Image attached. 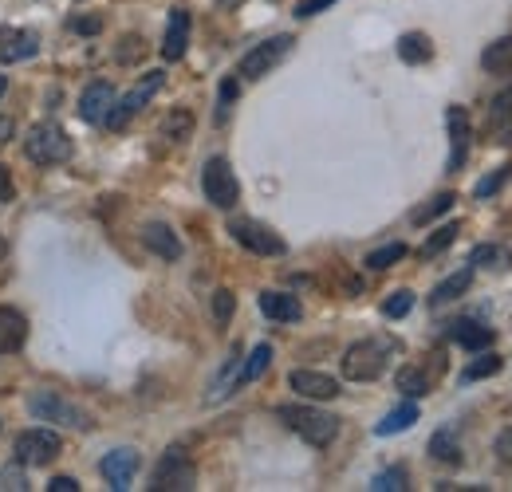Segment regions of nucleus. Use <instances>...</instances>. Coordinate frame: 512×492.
<instances>
[{"label": "nucleus", "instance_id": "f257e3e1", "mask_svg": "<svg viewBox=\"0 0 512 492\" xmlns=\"http://www.w3.org/2000/svg\"><path fill=\"white\" fill-rule=\"evenodd\" d=\"M276 418H280L292 433H300L308 445H316V449H327V445L335 441V433H339V418L323 414V410H316V406H300V402L280 406Z\"/></svg>", "mask_w": 512, "mask_h": 492}, {"label": "nucleus", "instance_id": "f03ea898", "mask_svg": "<svg viewBox=\"0 0 512 492\" xmlns=\"http://www.w3.org/2000/svg\"><path fill=\"white\" fill-rule=\"evenodd\" d=\"M390 343L386 339H359V343H351L347 351H343V378H351V382H375L379 374L386 370L390 363Z\"/></svg>", "mask_w": 512, "mask_h": 492}, {"label": "nucleus", "instance_id": "7ed1b4c3", "mask_svg": "<svg viewBox=\"0 0 512 492\" xmlns=\"http://www.w3.org/2000/svg\"><path fill=\"white\" fill-rule=\"evenodd\" d=\"M24 154H28V162H36V166H60V162L71 158V138H67V130H60L56 123H40L28 130Z\"/></svg>", "mask_w": 512, "mask_h": 492}, {"label": "nucleus", "instance_id": "20e7f679", "mask_svg": "<svg viewBox=\"0 0 512 492\" xmlns=\"http://www.w3.org/2000/svg\"><path fill=\"white\" fill-rule=\"evenodd\" d=\"M197 485V469H193L190 453L186 449H166L162 461L154 465V477H150V489L154 492H190Z\"/></svg>", "mask_w": 512, "mask_h": 492}, {"label": "nucleus", "instance_id": "39448f33", "mask_svg": "<svg viewBox=\"0 0 512 492\" xmlns=\"http://www.w3.org/2000/svg\"><path fill=\"white\" fill-rule=\"evenodd\" d=\"M201 189H205V201H213L217 209H233L241 201V182L229 166V158H209L205 170H201Z\"/></svg>", "mask_w": 512, "mask_h": 492}, {"label": "nucleus", "instance_id": "423d86ee", "mask_svg": "<svg viewBox=\"0 0 512 492\" xmlns=\"http://www.w3.org/2000/svg\"><path fill=\"white\" fill-rule=\"evenodd\" d=\"M229 233H233L237 245L256 252V256H284V252H288L284 237L272 233L264 221H253V217H233V221H229Z\"/></svg>", "mask_w": 512, "mask_h": 492}, {"label": "nucleus", "instance_id": "0eeeda50", "mask_svg": "<svg viewBox=\"0 0 512 492\" xmlns=\"http://www.w3.org/2000/svg\"><path fill=\"white\" fill-rule=\"evenodd\" d=\"M28 410H32V418H40V422H60V426H71V430H91V418H87L79 406L64 402L60 394H52V390H36V394L28 398Z\"/></svg>", "mask_w": 512, "mask_h": 492}, {"label": "nucleus", "instance_id": "6e6552de", "mask_svg": "<svg viewBox=\"0 0 512 492\" xmlns=\"http://www.w3.org/2000/svg\"><path fill=\"white\" fill-rule=\"evenodd\" d=\"M162 83H166V75H162V71H150V75H146L130 95H123L119 103H111V111H107V119H103V123L111 126V130H123V126H127L130 119H134V115H138V111H142V107L162 91Z\"/></svg>", "mask_w": 512, "mask_h": 492}, {"label": "nucleus", "instance_id": "1a4fd4ad", "mask_svg": "<svg viewBox=\"0 0 512 492\" xmlns=\"http://www.w3.org/2000/svg\"><path fill=\"white\" fill-rule=\"evenodd\" d=\"M60 449H64V441H60V433L52 430H28L16 437V461L20 465H48V461H56L60 457Z\"/></svg>", "mask_w": 512, "mask_h": 492}, {"label": "nucleus", "instance_id": "9d476101", "mask_svg": "<svg viewBox=\"0 0 512 492\" xmlns=\"http://www.w3.org/2000/svg\"><path fill=\"white\" fill-rule=\"evenodd\" d=\"M292 44H296L292 36H272V40L256 44L253 52L241 60V67H237V71H241V79H264V75H268L276 63L292 52Z\"/></svg>", "mask_w": 512, "mask_h": 492}, {"label": "nucleus", "instance_id": "9b49d317", "mask_svg": "<svg viewBox=\"0 0 512 492\" xmlns=\"http://www.w3.org/2000/svg\"><path fill=\"white\" fill-rule=\"evenodd\" d=\"M449 123V174H457L469 158V142H473V123H469V111L465 107H449L446 111Z\"/></svg>", "mask_w": 512, "mask_h": 492}, {"label": "nucleus", "instance_id": "f8f14e48", "mask_svg": "<svg viewBox=\"0 0 512 492\" xmlns=\"http://www.w3.org/2000/svg\"><path fill=\"white\" fill-rule=\"evenodd\" d=\"M288 386L300 398H308V402H331L339 394V382L331 374H320V370H292L288 374Z\"/></svg>", "mask_w": 512, "mask_h": 492}, {"label": "nucleus", "instance_id": "ddd939ff", "mask_svg": "<svg viewBox=\"0 0 512 492\" xmlns=\"http://www.w3.org/2000/svg\"><path fill=\"white\" fill-rule=\"evenodd\" d=\"M99 473L107 477V485L115 492L130 489V481H134V473H138V453H134V449H115V453H107L103 465H99Z\"/></svg>", "mask_w": 512, "mask_h": 492}, {"label": "nucleus", "instance_id": "4468645a", "mask_svg": "<svg viewBox=\"0 0 512 492\" xmlns=\"http://www.w3.org/2000/svg\"><path fill=\"white\" fill-rule=\"evenodd\" d=\"M111 103H115V87H111L107 79H95V83L83 91V99H79V119H83V123H103L107 111H111Z\"/></svg>", "mask_w": 512, "mask_h": 492}, {"label": "nucleus", "instance_id": "2eb2a0df", "mask_svg": "<svg viewBox=\"0 0 512 492\" xmlns=\"http://www.w3.org/2000/svg\"><path fill=\"white\" fill-rule=\"evenodd\" d=\"M449 339L461 343L465 351H485V347H493L497 331L485 327L481 319H457V323H449Z\"/></svg>", "mask_w": 512, "mask_h": 492}, {"label": "nucleus", "instance_id": "dca6fc26", "mask_svg": "<svg viewBox=\"0 0 512 492\" xmlns=\"http://www.w3.org/2000/svg\"><path fill=\"white\" fill-rule=\"evenodd\" d=\"M186 44H190V12L186 8H174L170 12V24H166V40H162V56L174 63L186 56Z\"/></svg>", "mask_w": 512, "mask_h": 492}, {"label": "nucleus", "instance_id": "f3484780", "mask_svg": "<svg viewBox=\"0 0 512 492\" xmlns=\"http://www.w3.org/2000/svg\"><path fill=\"white\" fill-rule=\"evenodd\" d=\"M40 52V40L36 32H12V28H0V60L16 63V60H32Z\"/></svg>", "mask_w": 512, "mask_h": 492}, {"label": "nucleus", "instance_id": "a211bd4d", "mask_svg": "<svg viewBox=\"0 0 512 492\" xmlns=\"http://www.w3.org/2000/svg\"><path fill=\"white\" fill-rule=\"evenodd\" d=\"M142 245L150 248L154 256H162V260H178V256H182L178 233H174L170 225H162V221H150V225L142 229Z\"/></svg>", "mask_w": 512, "mask_h": 492}, {"label": "nucleus", "instance_id": "6ab92c4d", "mask_svg": "<svg viewBox=\"0 0 512 492\" xmlns=\"http://www.w3.org/2000/svg\"><path fill=\"white\" fill-rule=\"evenodd\" d=\"M28 339V319L16 308H0V355L20 351Z\"/></svg>", "mask_w": 512, "mask_h": 492}, {"label": "nucleus", "instance_id": "aec40b11", "mask_svg": "<svg viewBox=\"0 0 512 492\" xmlns=\"http://www.w3.org/2000/svg\"><path fill=\"white\" fill-rule=\"evenodd\" d=\"M260 311L276 323H300V315H304L300 300L288 292H260Z\"/></svg>", "mask_w": 512, "mask_h": 492}, {"label": "nucleus", "instance_id": "412c9836", "mask_svg": "<svg viewBox=\"0 0 512 492\" xmlns=\"http://www.w3.org/2000/svg\"><path fill=\"white\" fill-rule=\"evenodd\" d=\"M469 288H473V268H461V272L446 276V280H442V284L430 292V304H434V308H442V304H453V300H461Z\"/></svg>", "mask_w": 512, "mask_h": 492}, {"label": "nucleus", "instance_id": "4be33fe9", "mask_svg": "<svg viewBox=\"0 0 512 492\" xmlns=\"http://www.w3.org/2000/svg\"><path fill=\"white\" fill-rule=\"evenodd\" d=\"M394 386L406 394V398H422V394H430V386H434V374L426 367H418V363H410V367H402L394 374Z\"/></svg>", "mask_w": 512, "mask_h": 492}, {"label": "nucleus", "instance_id": "5701e85b", "mask_svg": "<svg viewBox=\"0 0 512 492\" xmlns=\"http://www.w3.org/2000/svg\"><path fill=\"white\" fill-rule=\"evenodd\" d=\"M481 67H485L489 75H512V36L493 40V44L481 52Z\"/></svg>", "mask_w": 512, "mask_h": 492}, {"label": "nucleus", "instance_id": "b1692460", "mask_svg": "<svg viewBox=\"0 0 512 492\" xmlns=\"http://www.w3.org/2000/svg\"><path fill=\"white\" fill-rule=\"evenodd\" d=\"M430 56H434V44L426 32H406L398 40V60L402 63H430Z\"/></svg>", "mask_w": 512, "mask_h": 492}, {"label": "nucleus", "instance_id": "393cba45", "mask_svg": "<svg viewBox=\"0 0 512 492\" xmlns=\"http://www.w3.org/2000/svg\"><path fill=\"white\" fill-rule=\"evenodd\" d=\"M469 264L489 268V272H509V268H512V248H505V245H477V248H473V256H469Z\"/></svg>", "mask_w": 512, "mask_h": 492}, {"label": "nucleus", "instance_id": "a878e982", "mask_svg": "<svg viewBox=\"0 0 512 492\" xmlns=\"http://www.w3.org/2000/svg\"><path fill=\"white\" fill-rule=\"evenodd\" d=\"M414 422H418V406H414V402H402L398 410H390L383 422L375 426V433H379V437H394V433L410 430Z\"/></svg>", "mask_w": 512, "mask_h": 492}, {"label": "nucleus", "instance_id": "bb28decb", "mask_svg": "<svg viewBox=\"0 0 512 492\" xmlns=\"http://www.w3.org/2000/svg\"><path fill=\"white\" fill-rule=\"evenodd\" d=\"M430 453H434V461H442V465H461V445H457V430H438L430 437Z\"/></svg>", "mask_w": 512, "mask_h": 492}, {"label": "nucleus", "instance_id": "cd10ccee", "mask_svg": "<svg viewBox=\"0 0 512 492\" xmlns=\"http://www.w3.org/2000/svg\"><path fill=\"white\" fill-rule=\"evenodd\" d=\"M268 363H272V347L268 343H260V347H253V355L249 359H241V374H237V390L241 386H249V382H256L264 370H268Z\"/></svg>", "mask_w": 512, "mask_h": 492}, {"label": "nucleus", "instance_id": "c85d7f7f", "mask_svg": "<svg viewBox=\"0 0 512 492\" xmlns=\"http://www.w3.org/2000/svg\"><path fill=\"white\" fill-rule=\"evenodd\" d=\"M453 201H457V193H449V189H446V193H438V197H430L426 205H418V209L410 213V221H414V225L422 229V225H430V221H438L442 213H449V209H453Z\"/></svg>", "mask_w": 512, "mask_h": 492}, {"label": "nucleus", "instance_id": "c756f323", "mask_svg": "<svg viewBox=\"0 0 512 492\" xmlns=\"http://www.w3.org/2000/svg\"><path fill=\"white\" fill-rule=\"evenodd\" d=\"M497 370H505V359H501V355H493V351L485 347V355H481V359H473L469 367L461 370V382H481V378H489V374H497Z\"/></svg>", "mask_w": 512, "mask_h": 492}, {"label": "nucleus", "instance_id": "7c9ffc66", "mask_svg": "<svg viewBox=\"0 0 512 492\" xmlns=\"http://www.w3.org/2000/svg\"><path fill=\"white\" fill-rule=\"evenodd\" d=\"M162 134H166L170 142H186V138L193 134V115L186 111V107L170 111V119H166V126H162Z\"/></svg>", "mask_w": 512, "mask_h": 492}, {"label": "nucleus", "instance_id": "2f4dec72", "mask_svg": "<svg viewBox=\"0 0 512 492\" xmlns=\"http://www.w3.org/2000/svg\"><path fill=\"white\" fill-rule=\"evenodd\" d=\"M402 256H406V245H402V241H394V245L375 248V252H371V256H367L363 264H367L371 272H386V268H390V264H398Z\"/></svg>", "mask_w": 512, "mask_h": 492}, {"label": "nucleus", "instance_id": "473e14b6", "mask_svg": "<svg viewBox=\"0 0 512 492\" xmlns=\"http://www.w3.org/2000/svg\"><path fill=\"white\" fill-rule=\"evenodd\" d=\"M410 308H414V292L410 288H398V292H390L383 300L386 319H402V315H410Z\"/></svg>", "mask_w": 512, "mask_h": 492}, {"label": "nucleus", "instance_id": "72a5a7b5", "mask_svg": "<svg viewBox=\"0 0 512 492\" xmlns=\"http://www.w3.org/2000/svg\"><path fill=\"white\" fill-rule=\"evenodd\" d=\"M453 241H457V225L449 221V225H442V229H438V233H434V237L422 245V260H434V256H438V252H446Z\"/></svg>", "mask_w": 512, "mask_h": 492}, {"label": "nucleus", "instance_id": "f704fd0d", "mask_svg": "<svg viewBox=\"0 0 512 492\" xmlns=\"http://www.w3.org/2000/svg\"><path fill=\"white\" fill-rule=\"evenodd\" d=\"M371 489L375 492H402L406 489V469H398V465H394V469H383V473L371 481Z\"/></svg>", "mask_w": 512, "mask_h": 492}, {"label": "nucleus", "instance_id": "c9c22d12", "mask_svg": "<svg viewBox=\"0 0 512 492\" xmlns=\"http://www.w3.org/2000/svg\"><path fill=\"white\" fill-rule=\"evenodd\" d=\"M233 308H237L233 292H229V288H217V292H213V319H217V323L225 327V323L233 319Z\"/></svg>", "mask_w": 512, "mask_h": 492}, {"label": "nucleus", "instance_id": "e433bc0d", "mask_svg": "<svg viewBox=\"0 0 512 492\" xmlns=\"http://www.w3.org/2000/svg\"><path fill=\"white\" fill-rule=\"evenodd\" d=\"M142 56H146V40H142V36H123V44H119L115 60H119V63H138Z\"/></svg>", "mask_w": 512, "mask_h": 492}, {"label": "nucleus", "instance_id": "4c0bfd02", "mask_svg": "<svg viewBox=\"0 0 512 492\" xmlns=\"http://www.w3.org/2000/svg\"><path fill=\"white\" fill-rule=\"evenodd\" d=\"M509 174H512V166H501V170H493V174H489L485 182L477 185V197H493V193H497L501 185L509 182Z\"/></svg>", "mask_w": 512, "mask_h": 492}, {"label": "nucleus", "instance_id": "58836bf2", "mask_svg": "<svg viewBox=\"0 0 512 492\" xmlns=\"http://www.w3.org/2000/svg\"><path fill=\"white\" fill-rule=\"evenodd\" d=\"M4 489H16V492L28 489V481H24V473H20L16 465H8V469L0 473V492H4Z\"/></svg>", "mask_w": 512, "mask_h": 492}, {"label": "nucleus", "instance_id": "ea45409f", "mask_svg": "<svg viewBox=\"0 0 512 492\" xmlns=\"http://www.w3.org/2000/svg\"><path fill=\"white\" fill-rule=\"evenodd\" d=\"M71 32L95 36V32H103V20H99V16H75V20H71Z\"/></svg>", "mask_w": 512, "mask_h": 492}, {"label": "nucleus", "instance_id": "a19ab883", "mask_svg": "<svg viewBox=\"0 0 512 492\" xmlns=\"http://www.w3.org/2000/svg\"><path fill=\"white\" fill-rule=\"evenodd\" d=\"M493 453H497L505 465H512V426H509V430L497 433V441H493Z\"/></svg>", "mask_w": 512, "mask_h": 492}, {"label": "nucleus", "instance_id": "79ce46f5", "mask_svg": "<svg viewBox=\"0 0 512 492\" xmlns=\"http://www.w3.org/2000/svg\"><path fill=\"white\" fill-rule=\"evenodd\" d=\"M331 4H335V0H300V4H296V16H300V20L320 16L323 8H331Z\"/></svg>", "mask_w": 512, "mask_h": 492}, {"label": "nucleus", "instance_id": "37998d69", "mask_svg": "<svg viewBox=\"0 0 512 492\" xmlns=\"http://www.w3.org/2000/svg\"><path fill=\"white\" fill-rule=\"evenodd\" d=\"M237 99V79H225L221 83V111H217V119H225L229 115V103Z\"/></svg>", "mask_w": 512, "mask_h": 492}, {"label": "nucleus", "instance_id": "c03bdc74", "mask_svg": "<svg viewBox=\"0 0 512 492\" xmlns=\"http://www.w3.org/2000/svg\"><path fill=\"white\" fill-rule=\"evenodd\" d=\"M493 119H512V87L493 99Z\"/></svg>", "mask_w": 512, "mask_h": 492}, {"label": "nucleus", "instance_id": "a18cd8bd", "mask_svg": "<svg viewBox=\"0 0 512 492\" xmlns=\"http://www.w3.org/2000/svg\"><path fill=\"white\" fill-rule=\"evenodd\" d=\"M0 201H12V174H8V166H0Z\"/></svg>", "mask_w": 512, "mask_h": 492}, {"label": "nucleus", "instance_id": "49530a36", "mask_svg": "<svg viewBox=\"0 0 512 492\" xmlns=\"http://www.w3.org/2000/svg\"><path fill=\"white\" fill-rule=\"evenodd\" d=\"M48 489L52 492H79V481H71V477H56Z\"/></svg>", "mask_w": 512, "mask_h": 492}, {"label": "nucleus", "instance_id": "de8ad7c7", "mask_svg": "<svg viewBox=\"0 0 512 492\" xmlns=\"http://www.w3.org/2000/svg\"><path fill=\"white\" fill-rule=\"evenodd\" d=\"M8 138H12V119H4V115H0V146H4Z\"/></svg>", "mask_w": 512, "mask_h": 492}, {"label": "nucleus", "instance_id": "09e8293b", "mask_svg": "<svg viewBox=\"0 0 512 492\" xmlns=\"http://www.w3.org/2000/svg\"><path fill=\"white\" fill-rule=\"evenodd\" d=\"M217 4H221V8H237L241 0H217Z\"/></svg>", "mask_w": 512, "mask_h": 492}, {"label": "nucleus", "instance_id": "8fccbe9b", "mask_svg": "<svg viewBox=\"0 0 512 492\" xmlns=\"http://www.w3.org/2000/svg\"><path fill=\"white\" fill-rule=\"evenodd\" d=\"M4 256H8V241H4V237H0V260H4Z\"/></svg>", "mask_w": 512, "mask_h": 492}, {"label": "nucleus", "instance_id": "3c124183", "mask_svg": "<svg viewBox=\"0 0 512 492\" xmlns=\"http://www.w3.org/2000/svg\"><path fill=\"white\" fill-rule=\"evenodd\" d=\"M4 91H8V79H4V75H0V99H4Z\"/></svg>", "mask_w": 512, "mask_h": 492}]
</instances>
